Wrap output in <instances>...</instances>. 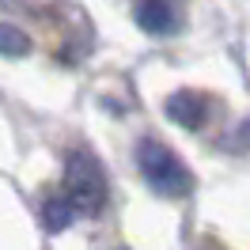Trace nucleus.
<instances>
[{
	"label": "nucleus",
	"mask_w": 250,
	"mask_h": 250,
	"mask_svg": "<svg viewBox=\"0 0 250 250\" xmlns=\"http://www.w3.org/2000/svg\"><path fill=\"white\" fill-rule=\"evenodd\" d=\"M137 167L159 197H186L193 189V171L186 167V159H178L159 137H144L137 144Z\"/></svg>",
	"instance_id": "f257e3e1"
},
{
	"label": "nucleus",
	"mask_w": 250,
	"mask_h": 250,
	"mask_svg": "<svg viewBox=\"0 0 250 250\" xmlns=\"http://www.w3.org/2000/svg\"><path fill=\"white\" fill-rule=\"evenodd\" d=\"M64 197L87 216H95L106 205V174H103L95 156L68 152V159H64Z\"/></svg>",
	"instance_id": "f03ea898"
},
{
	"label": "nucleus",
	"mask_w": 250,
	"mask_h": 250,
	"mask_svg": "<svg viewBox=\"0 0 250 250\" xmlns=\"http://www.w3.org/2000/svg\"><path fill=\"white\" fill-rule=\"evenodd\" d=\"M167 118L182 129H201L208 118V99L201 91H174L167 99Z\"/></svg>",
	"instance_id": "7ed1b4c3"
},
{
	"label": "nucleus",
	"mask_w": 250,
	"mask_h": 250,
	"mask_svg": "<svg viewBox=\"0 0 250 250\" xmlns=\"http://www.w3.org/2000/svg\"><path fill=\"white\" fill-rule=\"evenodd\" d=\"M137 23L148 34H171L174 31V8L171 0H141L137 4Z\"/></svg>",
	"instance_id": "20e7f679"
},
{
	"label": "nucleus",
	"mask_w": 250,
	"mask_h": 250,
	"mask_svg": "<svg viewBox=\"0 0 250 250\" xmlns=\"http://www.w3.org/2000/svg\"><path fill=\"white\" fill-rule=\"evenodd\" d=\"M76 212L80 208L61 193V197H49V201L42 205V224H46V231H64V228L76 220Z\"/></svg>",
	"instance_id": "39448f33"
},
{
	"label": "nucleus",
	"mask_w": 250,
	"mask_h": 250,
	"mask_svg": "<svg viewBox=\"0 0 250 250\" xmlns=\"http://www.w3.org/2000/svg\"><path fill=\"white\" fill-rule=\"evenodd\" d=\"M0 38H4V53H8V57H23V53H31V38H27L23 31H16L12 23L0 27Z\"/></svg>",
	"instance_id": "423d86ee"
},
{
	"label": "nucleus",
	"mask_w": 250,
	"mask_h": 250,
	"mask_svg": "<svg viewBox=\"0 0 250 250\" xmlns=\"http://www.w3.org/2000/svg\"><path fill=\"white\" fill-rule=\"evenodd\" d=\"M235 141H239V144H247V148H250V122H243L239 129H235Z\"/></svg>",
	"instance_id": "0eeeda50"
}]
</instances>
